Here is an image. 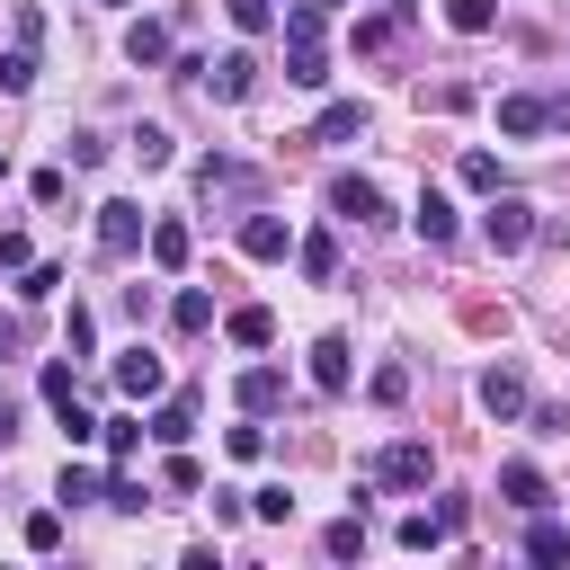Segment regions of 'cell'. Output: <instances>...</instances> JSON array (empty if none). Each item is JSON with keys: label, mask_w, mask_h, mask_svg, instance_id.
<instances>
[{"label": "cell", "mask_w": 570, "mask_h": 570, "mask_svg": "<svg viewBox=\"0 0 570 570\" xmlns=\"http://www.w3.org/2000/svg\"><path fill=\"white\" fill-rule=\"evenodd\" d=\"M347 45H356V53H383V45H392V18H356V36H347Z\"/></svg>", "instance_id": "40"}, {"label": "cell", "mask_w": 570, "mask_h": 570, "mask_svg": "<svg viewBox=\"0 0 570 570\" xmlns=\"http://www.w3.org/2000/svg\"><path fill=\"white\" fill-rule=\"evenodd\" d=\"M525 552H534V561H570V525H552V517L534 508V534H525Z\"/></svg>", "instance_id": "26"}, {"label": "cell", "mask_w": 570, "mask_h": 570, "mask_svg": "<svg viewBox=\"0 0 570 570\" xmlns=\"http://www.w3.org/2000/svg\"><path fill=\"white\" fill-rule=\"evenodd\" d=\"M240 249H249V258H285V249H294L285 214H249V223H240Z\"/></svg>", "instance_id": "12"}, {"label": "cell", "mask_w": 570, "mask_h": 570, "mask_svg": "<svg viewBox=\"0 0 570 570\" xmlns=\"http://www.w3.org/2000/svg\"><path fill=\"white\" fill-rule=\"evenodd\" d=\"M45 401H53V410L80 401V374H71V365H45Z\"/></svg>", "instance_id": "41"}, {"label": "cell", "mask_w": 570, "mask_h": 570, "mask_svg": "<svg viewBox=\"0 0 570 570\" xmlns=\"http://www.w3.org/2000/svg\"><path fill=\"white\" fill-rule=\"evenodd\" d=\"M169 151H178L169 125H134V160H142V169H169Z\"/></svg>", "instance_id": "27"}, {"label": "cell", "mask_w": 570, "mask_h": 570, "mask_svg": "<svg viewBox=\"0 0 570 570\" xmlns=\"http://www.w3.org/2000/svg\"><path fill=\"white\" fill-rule=\"evenodd\" d=\"M249 517H267V525H285V517H294V490H285V481H267V490H249Z\"/></svg>", "instance_id": "31"}, {"label": "cell", "mask_w": 570, "mask_h": 570, "mask_svg": "<svg viewBox=\"0 0 570 570\" xmlns=\"http://www.w3.org/2000/svg\"><path fill=\"white\" fill-rule=\"evenodd\" d=\"M374 481H383V490H428V481H436V454H428L419 436H392V445L374 454Z\"/></svg>", "instance_id": "1"}, {"label": "cell", "mask_w": 570, "mask_h": 570, "mask_svg": "<svg viewBox=\"0 0 570 570\" xmlns=\"http://www.w3.org/2000/svg\"><path fill=\"white\" fill-rule=\"evenodd\" d=\"M0 356H9V330H0Z\"/></svg>", "instance_id": "46"}, {"label": "cell", "mask_w": 570, "mask_h": 570, "mask_svg": "<svg viewBox=\"0 0 570 570\" xmlns=\"http://www.w3.org/2000/svg\"><path fill=\"white\" fill-rule=\"evenodd\" d=\"M499 499H508V508H525V517H534V508H543V499H552V490H543V472H534V463H499Z\"/></svg>", "instance_id": "15"}, {"label": "cell", "mask_w": 570, "mask_h": 570, "mask_svg": "<svg viewBox=\"0 0 570 570\" xmlns=\"http://www.w3.org/2000/svg\"><path fill=\"white\" fill-rule=\"evenodd\" d=\"M223 330H232V347H267V338H276V312H267V303H240Z\"/></svg>", "instance_id": "19"}, {"label": "cell", "mask_w": 570, "mask_h": 570, "mask_svg": "<svg viewBox=\"0 0 570 570\" xmlns=\"http://www.w3.org/2000/svg\"><path fill=\"white\" fill-rule=\"evenodd\" d=\"M223 9H232L240 36H267V27H276V0H223Z\"/></svg>", "instance_id": "33"}, {"label": "cell", "mask_w": 570, "mask_h": 570, "mask_svg": "<svg viewBox=\"0 0 570 570\" xmlns=\"http://www.w3.org/2000/svg\"><path fill=\"white\" fill-rule=\"evenodd\" d=\"M205 89H214V98H249V89H258V53L240 45V53H223V62H205Z\"/></svg>", "instance_id": "7"}, {"label": "cell", "mask_w": 570, "mask_h": 570, "mask_svg": "<svg viewBox=\"0 0 570 570\" xmlns=\"http://www.w3.org/2000/svg\"><path fill=\"white\" fill-rule=\"evenodd\" d=\"M232 392H240V410L258 419V410H276V401H285V365H249V374H240Z\"/></svg>", "instance_id": "14"}, {"label": "cell", "mask_w": 570, "mask_h": 570, "mask_svg": "<svg viewBox=\"0 0 570 570\" xmlns=\"http://www.w3.org/2000/svg\"><path fill=\"white\" fill-rule=\"evenodd\" d=\"M285 80H294V89H321V80H330V53H321V45H285Z\"/></svg>", "instance_id": "22"}, {"label": "cell", "mask_w": 570, "mask_h": 570, "mask_svg": "<svg viewBox=\"0 0 570 570\" xmlns=\"http://www.w3.org/2000/svg\"><path fill=\"white\" fill-rule=\"evenodd\" d=\"M160 383H169V365H160L151 347H125V356H116V392H125V401H160Z\"/></svg>", "instance_id": "5"}, {"label": "cell", "mask_w": 570, "mask_h": 570, "mask_svg": "<svg viewBox=\"0 0 570 570\" xmlns=\"http://www.w3.org/2000/svg\"><path fill=\"white\" fill-rule=\"evenodd\" d=\"M543 125H552V107H543V98H525V89H508V98H499V134H517V142H534Z\"/></svg>", "instance_id": "9"}, {"label": "cell", "mask_w": 570, "mask_h": 570, "mask_svg": "<svg viewBox=\"0 0 570 570\" xmlns=\"http://www.w3.org/2000/svg\"><path fill=\"white\" fill-rule=\"evenodd\" d=\"M410 223H419V240H428V249H445V240H454V205H445V187H419Z\"/></svg>", "instance_id": "10"}, {"label": "cell", "mask_w": 570, "mask_h": 570, "mask_svg": "<svg viewBox=\"0 0 570 570\" xmlns=\"http://www.w3.org/2000/svg\"><path fill=\"white\" fill-rule=\"evenodd\" d=\"M481 232H490V249H499V258H517V249L534 240V205H525V196H490Z\"/></svg>", "instance_id": "3"}, {"label": "cell", "mask_w": 570, "mask_h": 570, "mask_svg": "<svg viewBox=\"0 0 570 570\" xmlns=\"http://www.w3.org/2000/svg\"><path fill=\"white\" fill-rule=\"evenodd\" d=\"M365 392H374L383 410H392V401H410V365H374V383H365Z\"/></svg>", "instance_id": "35"}, {"label": "cell", "mask_w": 570, "mask_h": 570, "mask_svg": "<svg viewBox=\"0 0 570 570\" xmlns=\"http://www.w3.org/2000/svg\"><path fill=\"white\" fill-rule=\"evenodd\" d=\"M62 436H71V445H89V436H98V419H89L80 401H62Z\"/></svg>", "instance_id": "42"}, {"label": "cell", "mask_w": 570, "mask_h": 570, "mask_svg": "<svg viewBox=\"0 0 570 570\" xmlns=\"http://www.w3.org/2000/svg\"><path fill=\"white\" fill-rule=\"evenodd\" d=\"M463 187H481V196H499V160H490V151H463Z\"/></svg>", "instance_id": "37"}, {"label": "cell", "mask_w": 570, "mask_h": 570, "mask_svg": "<svg viewBox=\"0 0 570 570\" xmlns=\"http://www.w3.org/2000/svg\"><path fill=\"white\" fill-rule=\"evenodd\" d=\"M481 410H490V419H525V410H534L525 374H517V365H490V374H481Z\"/></svg>", "instance_id": "6"}, {"label": "cell", "mask_w": 570, "mask_h": 570, "mask_svg": "<svg viewBox=\"0 0 570 570\" xmlns=\"http://www.w3.org/2000/svg\"><path fill=\"white\" fill-rule=\"evenodd\" d=\"M169 321H178V330H205V321H214V294H205V285H178V294H169Z\"/></svg>", "instance_id": "24"}, {"label": "cell", "mask_w": 570, "mask_h": 570, "mask_svg": "<svg viewBox=\"0 0 570 570\" xmlns=\"http://www.w3.org/2000/svg\"><path fill=\"white\" fill-rule=\"evenodd\" d=\"M0 178H9V160H0Z\"/></svg>", "instance_id": "47"}, {"label": "cell", "mask_w": 570, "mask_h": 570, "mask_svg": "<svg viewBox=\"0 0 570 570\" xmlns=\"http://www.w3.org/2000/svg\"><path fill=\"white\" fill-rule=\"evenodd\" d=\"M392 18H419V0H392Z\"/></svg>", "instance_id": "45"}, {"label": "cell", "mask_w": 570, "mask_h": 570, "mask_svg": "<svg viewBox=\"0 0 570 570\" xmlns=\"http://www.w3.org/2000/svg\"><path fill=\"white\" fill-rule=\"evenodd\" d=\"M125 62H134V71L169 62V27H160V18H134V27H125Z\"/></svg>", "instance_id": "11"}, {"label": "cell", "mask_w": 570, "mask_h": 570, "mask_svg": "<svg viewBox=\"0 0 570 570\" xmlns=\"http://www.w3.org/2000/svg\"><path fill=\"white\" fill-rule=\"evenodd\" d=\"M445 27L454 36H490L499 27V0H445Z\"/></svg>", "instance_id": "23"}, {"label": "cell", "mask_w": 570, "mask_h": 570, "mask_svg": "<svg viewBox=\"0 0 570 570\" xmlns=\"http://www.w3.org/2000/svg\"><path fill=\"white\" fill-rule=\"evenodd\" d=\"M0 89H9V98L36 89V45H9V53H0Z\"/></svg>", "instance_id": "29"}, {"label": "cell", "mask_w": 570, "mask_h": 570, "mask_svg": "<svg viewBox=\"0 0 570 570\" xmlns=\"http://www.w3.org/2000/svg\"><path fill=\"white\" fill-rule=\"evenodd\" d=\"M107 508H116V517H142V508H151V490H142V481H125V472H116V481H107Z\"/></svg>", "instance_id": "36"}, {"label": "cell", "mask_w": 570, "mask_h": 570, "mask_svg": "<svg viewBox=\"0 0 570 570\" xmlns=\"http://www.w3.org/2000/svg\"><path fill=\"white\" fill-rule=\"evenodd\" d=\"M53 543H62V517L36 508V517H27V552H53Z\"/></svg>", "instance_id": "39"}, {"label": "cell", "mask_w": 570, "mask_h": 570, "mask_svg": "<svg viewBox=\"0 0 570 570\" xmlns=\"http://www.w3.org/2000/svg\"><path fill=\"white\" fill-rule=\"evenodd\" d=\"M196 196L214 205V196H249V169L240 160H196Z\"/></svg>", "instance_id": "17"}, {"label": "cell", "mask_w": 570, "mask_h": 570, "mask_svg": "<svg viewBox=\"0 0 570 570\" xmlns=\"http://www.w3.org/2000/svg\"><path fill=\"white\" fill-rule=\"evenodd\" d=\"M330 9H347V0H330Z\"/></svg>", "instance_id": "48"}, {"label": "cell", "mask_w": 570, "mask_h": 570, "mask_svg": "<svg viewBox=\"0 0 570 570\" xmlns=\"http://www.w3.org/2000/svg\"><path fill=\"white\" fill-rule=\"evenodd\" d=\"M0 267H27V232H0Z\"/></svg>", "instance_id": "43"}, {"label": "cell", "mask_w": 570, "mask_h": 570, "mask_svg": "<svg viewBox=\"0 0 570 570\" xmlns=\"http://www.w3.org/2000/svg\"><path fill=\"white\" fill-rule=\"evenodd\" d=\"M321 27H330V0H294L285 9V45H321Z\"/></svg>", "instance_id": "21"}, {"label": "cell", "mask_w": 570, "mask_h": 570, "mask_svg": "<svg viewBox=\"0 0 570 570\" xmlns=\"http://www.w3.org/2000/svg\"><path fill=\"white\" fill-rule=\"evenodd\" d=\"M294 258H303V276H312V285H330V276H338V240H330V232H303V240H294Z\"/></svg>", "instance_id": "18"}, {"label": "cell", "mask_w": 570, "mask_h": 570, "mask_svg": "<svg viewBox=\"0 0 570 570\" xmlns=\"http://www.w3.org/2000/svg\"><path fill=\"white\" fill-rule=\"evenodd\" d=\"M321 543H330V561H356V552H365V517H338Z\"/></svg>", "instance_id": "32"}, {"label": "cell", "mask_w": 570, "mask_h": 570, "mask_svg": "<svg viewBox=\"0 0 570 570\" xmlns=\"http://www.w3.org/2000/svg\"><path fill=\"white\" fill-rule=\"evenodd\" d=\"M98 436H107V463H125V454H134V445L151 436V419H107Z\"/></svg>", "instance_id": "28"}, {"label": "cell", "mask_w": 570, "mask_h": 570, "mask_svg": "<svg viewBox=\"0 0 570 570\" xmlns=\"http://www.w3.org/2000/svg\"><path fill=\"white\" fill-rule=\"evenodd\" d=\"M53 499H107V481H98L89 463H62V481H53Z\"/></svg>", "instance_id": "30"}, {"label": "cell", "mask_w": 570, "mask_h": 570, "mask_svg": "<svg viewBox=\"0 0 570 570\" xmlns=\"http://www.w3.org/2000/svg\"><path fill=\"white\" fill-rule=\"evenodd\" d=\"M142 249H151V267H169V276H178V267H187V249H196V240H187V223H178V214H160V223H151V240H142Z\"/></svg>", "instance_id": "13"}, {"label": "cell", "mask_w": 570, "mask_h": 570, "mask_svg": "<svg viewBox=\"0 0 570 570\" xmlns=\"http://www.w3.org/2000/svg\"><path fill=\"white\" fill-rule=\"evenodd\" d=\"M445 534H454V525H445V508H428V517H401V543H410V552H436Z\"/></svg>", "instance_id": "25"}, {"label": "cell", "mask_w": 570, "mask_h": 570, "mask_svg": "<svg viewBox=\"0 0 570 570\" xmlns=\"http://www.w3.org/2000/svg\"><path fill=\"white\" fill-rule=\"evenodd\" d=\"M312 383H321V392H347V383H356V356H347V338H338V330H330V338H312Z\"/></svg>", "instance_id": "8"}, {"label": "cell", "mask_w": 570, "mask_h": 570, "mask_svg": "<svg viewBox=\"0 0 570 570\" xmlns=\"http://www.w3.org/2000/svg\"><path fill=\"white\" fill-rule=\"evenodd\" d=\"M142 240H151L142 205H134V196H107V205H98V249H107V258H134Z\"/></svg>", "instance_id": "2"}, {"label": "cell", "mask_w": 570, "mask_h": 570, "mask_svg": "<svg viewBox=\"0 0 570 570\" xmlns=\"http://www.w3.org/2000/svg\"><path fill=\"white\" fill-rule=\"evenodd\" d=\"M9 436H18V401H0V445H9Z\"/></svg>", "instance_id": "44"}, {"label": "cell", "mask_w": 570, "mask_h": 570, "mask_svg": "<svg viewBox=\"0 0 570 570\" xmlns=\"http://www.w3.org/2000/svg\"><path fill=\"white\" fill-rule=\"evenodd\" d=\"M107 9H116V0H107Z\"/></svg>", "instance_id": "49"}, {"label": "cell", "mask_w": 570, "mask_h": 570, "mask_svg": "<svg viewBox=\"0 0 570 570\" xmlns=\"http://www.w3.org/2000/svg\"><path fill=\"white\" fill-rule=\"evenodd\" d=\"M151 436H160V445H187V436H196V401H187V392L160 401V410H151Z\"/></svg>", "instance_id": "20"}, {"label": "cell", "mask_w": 570, "mask_h": 570, "mask_svg": "<svg viewBox=\"0 0 570 570\" xmlns=\"http://www.w3.org/2000/svg\"><path fill=\"white\" fill-rule=\"evenodd\" d=\"M89 347H98V321H89V312L71 303V330H62V356H89Z\"/></svg>", "instance_id": "38"}, {"label": "cell", "mask_w": 570, "mask_h": 570, "mask_svg": "<svg viewBox=\"0 0 570 570\" xmlns=\"http://www.w3.org/2000/svg\"><path fill=\"white\" fill-rule=\"evenodd\" d=\"M53 285H71V276H62V267H53V258H27V285H18V294H27V303H45V294H53Z\"/></svg>", "instance_id": "34"}, {"label": "cell", "mask_w": 570, "mask_h": 570, "mask_svg": "<svg viewBox=\"0 0 570 570\" xmlns=\"http://www.w3.org/2000/svg\"><path fill=\"white\" fill-rule=\"evenodd\" d=\"M347 134H365V98H330L312 125V142H347Z\"/></svg>", "instance_id": "16"}, {"label": "cell", "mask_w": 570, "mask_h": 570, "mask_svg": "<svg viewBox=\"0 0 570 570\" xmlns=\"http://www.w3.org/2000/svg\"><path fill=\"white\" fill-rule=\"evenodd\" d=\"M330 214H338V223H383V187L356 178V169H338V178H330Z\"/></svg>", "instance_id": "4"}]
</instances>
